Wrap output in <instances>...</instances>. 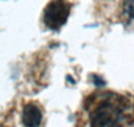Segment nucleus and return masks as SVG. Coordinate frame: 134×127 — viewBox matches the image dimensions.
<instances>
[{
  "mask_svg": "<svg viewBox=\"0 0 134 127\" xmlns=\"http://www.w3.org/2000/svg\"><path fill=\"white\" fill-rule=\"evenodd\" d=\"M90 127H122L131 119L133 106L127 98L115 92H99L86 103Z\"/></svg>",
  "mask_w": 134,
  "mask_h": 127,
  "instance_id": "f257e3e1",
  "label": "nucleus"
},
{
  "mask_svg": "<svg viewBox=\"0 0 134 127\" xmlns=\"http://www.w3.org/2000/svg\"><path fill=\"white\" fill-rule=\"evenodd\" d=\"M70 4L67 0H51L43 12V21L47 28L57 31L69 19Z\"/></svg>",
  "mask_w": 134,
  "mask_h": 127,
  "instance_id": "f03ea898",
  "label": "nucleus"
},
{
  "mask_svg": "<svg viewBox=\"0 0 134 127\" xmlns=\"http://www.w3.org/2000/svg\"><path fill=\"white\" fill-rule=\"evenodd\" d=\"M21 122L24 127H42L43 111L38 103L30 102L24 105L21 110Z\"/></svg>",
  "mask_w": 134,
  "mask_h": 127,
  "instance_id": "7ed1b4c3",
  "label": "nucleus"
},
{
  "mask_svg": "<svg viewBox=\"0 0 134 127\" xmlns=\"http://www.w3.org/2000/svg\"><path fill=\"white\" fill-rule=\"evenodd\" d=\"M126 20H134V0H127L124 4V11H122Z\"/></svg>",
  "mask_w": 134,
  "mask_h": 127,
  "instance_id": "20e7f679",
  "label": "nucleus"
}]
</instances>
